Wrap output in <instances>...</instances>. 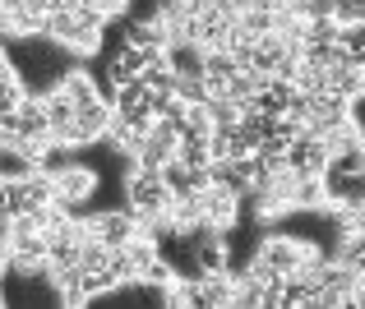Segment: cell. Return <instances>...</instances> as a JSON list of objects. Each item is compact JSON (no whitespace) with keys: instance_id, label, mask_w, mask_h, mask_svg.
I'll return each mask as SVG.
<instances>
[{"instance_id":"cell-1","label":"cell","mask_w":365,"mask_h":309,"mask_svg":"<svg viewBox=\"0 0 365 309\" xmlns=\"http://www.w3.org/2000/svg\"><path fill=\"white\" fill-rule=\"evenodd\" d=\"M324 258H329V249H319L305 236H264L255 245V254H250V268L273 277V282H287V277H296V273L319 268Z\"/></svg>"},{"instance_id":"cell-2","label":"cell","mask_w":365,"mask_h":309,"mask_svg":"<svg viewBox=\"0 0 365 309\" xmlns=\"http://www.w3.org/2000/svg\"><path fill=\"white\" fill-rule=\"evenodd\" d=\"M102 28H107V19L83 0L79 9H51L42 23V37L51 46H61L65 56H79L83 61V56H93L102 46Z\"/></svg>"},{"instance_id":"cell-3","label":"cell","mask_w":365,"mask_h":309,"mask_svg":"<svg viewBox=\"0 0 365 309\" xmlns=\"http://www.w3.org/2000/svg\"><path fill=\"white\" fill-rule=\"evenodd\" d=\"M125 208H130L139 221H162V217H171L176 194H171L162 167H139V162H130V176H125Z\"/></svg>"},{"instance_id":"cell-4","label":"cell","mask_w":365,"mask_h":309,"mask_svg":"<svg viewBox=\"0 0 365 309\" xmlns=\"http://www.w3.org/2000/svg\"><path fill=\"white\" fill-rule=\"evenodd\" d=\"M56 204V180L51 171H28V176H14L9 180V217H24V212H37V208H51Z\"/></svg>"},{"instance_id":"cell-5","label":"cell","mask_w":365,"mask_h":309,"mask_svg":"<svg viewBox=\"0 0 365 309\" xmlns=\"http://www.w3.org/2000/svg\"><path fill=\"white\" fill-rule=\"evenodd\" d=\"M56 180V208H83L93 199V189H98V171L93 167H79V162H65L61 171H51Z\"/></svg>"},{"instance_id":"cell-6","label":"cell","mask_w":365,"mask_h":309,"mask_svg":"<svg viewBox=\"0 0 365 309\" xmlns=\"http://www.w3.org/2000/svg\"><path fill=\"white\" fill-rule=\"evenodd\" d=\"M88 231L102 240V245H130V240L143 231V221L134 217L130 208H116V212H93V217H88Z\"/></svg>"},{"instance_id":"cell-7","label":"cell","mask_w":365,"mask_h":309,"mask_svg":"<svg viewBox=\"0 0 365 309\" xmlns=\"http://www.w3.org/2000/svg\"><path fill=\"white\" fill-rule=\"evenodd\" d=\"M342 56H347L351 65H365V19L342 28Z\"/></svg>"},{"instance_id":"cell-8","label":"cell","mask_w":365,"mask_h":309,"mask_svg":"<svg viewBox=\"0 0 365 309\" xmlns=\"http://www.w3.org/2000/svg\"><path fill=\"white\" fill-rule=\"evenodd\" d=\"M0 5H5V0H0Z\"/></svg>"}]
</instances>
